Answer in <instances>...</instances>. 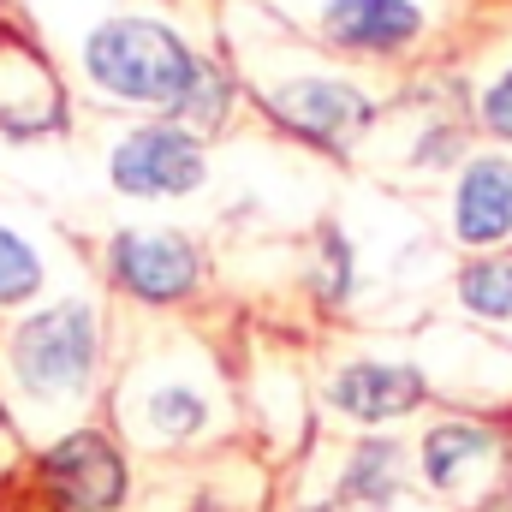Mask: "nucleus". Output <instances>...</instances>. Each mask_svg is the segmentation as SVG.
<instances>
[{"label": "nucleus", "instance_id": "nucleus-1", "mask_svg": "<svg viewBox=\"0 0 512 512\" xmlns=\"http://www.w3.org/2000/svg\"><path fill=\"white\" fill-rule=\"evenodd\" d=\"M84 66L102 90L179 114L203 78V60L155 18H114L84 42Z\"/></svg>", "mask_w": 512, "mask_h": 512}, {"label": "nucleus", "instance_id": "nucleus-2", "mask_svg": "<svg viewBox=\"0 0 512 512\" xmlns=\"http://www.w3.org/2000/svg\"><path fill=\"white\" fill-rule=\"evenodd\" d=\"M12 370L30 393H78L96 370V316L84 304L30 316L12 340Z\"/></svg>", "mask_w": 512, "mask_h": 512}, {"label": "nucleus", "instance_id": "nucleus-3", "mask_svg": "<svg viewBox=\"0 0 512 512\" xmlns=\"http://www.w3.org/2000/svg\"><path fill=\"white\" fill-rule=\"evenodd\" d=\"M126 197H185L203 185V143L185 126H143L108 161Z\"/></svg>", "mask_w": 512, "mask_h": 512}, {"label": "nucleus", "instance_id": "nucleus-4", "mask_svg": "<svg viewBox=\"0 0 512 512\" xmlns=\"http://www.w3.org/2000/svg\"><path fill=\"white\" fill-rule=\"evenodd\" d=\"M42 477H48V489H54V501L72 512H108L120 507V495H126V465H120V453L102 441V435H66L48 459H42Z\"/></svg>", "mask_w": 512, "mask_h": 512}, {"label": "nucleus", "instance_id": "nucleus-5", "mask_svg": "<svg viewBox=\"0 0 512 512\" xmlns=\"http://www.w3.org/2000/svg\"><path fill=\"white\" fill-rule=\"evenodd\" d=\"M268 114L280 126H292L310 143H346L352 131H364L376 120V108L352 90V84H334V78H298V84H280L268 96Z\"/></svg>", "mask_w": 512, "mask_h": 512}, {"label": "nucleus", "instance_id": "nucleus-6", "mask_svg": "<svg viewBox=\"0 0 512 512\" xmlns=\"http://www.w3.org/2000/svg\"><path fill=\"white\" fill-rule=\"evenodd\" d=\"M114 280L149 304H173L197 286V251L179 233H120L114 239Z\"/></svg>", "mask_w": 512, "mask_h": 512}, {"label": "nucleus", "instance_id": "nucleus-7", "mask_svg": "<svg viewBox=\"0 0 512 512\" xmlns=\"http://www.w3.org/2000/svg\"><path fill=\"white\" fill-rule=\"evenodd\" d=\"M322 30L340 42V48H405L417 30H423V12L411 0H328L322 6Z\"/></svg>", "mask_w": 512, "mask_h": 512}, {"label": "nucleus", "instance_id": "nucleus-8", "mask_svg": "<svg viewBox=\"0 0 512 512\" xmlns=\"http://www.w3.org/2000/svg\"><path fill=\"white\" fill-rule=\"evenodd\" d=\"M453 221H459V239H465V245H495V239H507L512 233V167L507 161L483 155V161L465 167Z\"/></svg>", "mask_w": 512, "mask_h": 512}, {"label": "nucleus", "instance_id": "nucleus-9", "mask_svg": "<svg viewBox=\"0 0 512 512\" xmlns=\"http://www.w3.org/2000/svg\"><path fill=\"white\" fill-rule=\"evenodd\" d=\"M423 399V376L405 370V364H352L340 370L334 382V405L358 423H387V417H405L411 405Z\"/></svg>", "mask_w": 512, "mask_h": 512}, {"label": "nucleus", "instance_id": "nucleus-10", "mask_svg": "<svg viewBox=\"0 0 512 512\" xmlns=\"http://www.w3.org/2000/svg\"><path fill=\"white\" fill-rule=\"evenodd\" d=\"M489 453H495V435H489V429L441 423V429L423 441V471H429V483H435V489H453V483H459V471H465L471 459H489Z\"/></svg>", "mask_w": 512, "mask_h": 512}, {"label": "nucleus", "instance_id": "nucleus-11", "mask_svg": "<svg viewBox=\"0 0 512 512\" xmlns=\"http://www.w3.org/2000/svg\"><path fill=\"white\" fill-rule=\"evenodd\" d=\"M393 483H399V447L393 441H364L358 453H352V471H346V501L352 507H382L387 495H393Z\"/></svg>", "mask_w": 512, "mask_h": 512}, {"label": "nucleus", "instance_id": "nucleus-12", "mask_svg": "<svg viewBox=\"0 0 512 512\" xmlns=\"http://www.w3.org/2000/svg\"><path fill=\"white\" fill-rule=\"evenodd\" d=\"M459 298L477 316H512V262H471L459 274Z\"/></svg>", "mask_w": 512, "mask_h": 512}, {"label": "nucleus", "instance_id": "nucleus-13", "mask_svg": "<svg viewBox=\"0 0 512 512\" xmlns=\"http://www.w3.org/2000/svg\"><path fill=\"white\" fill-rule=\"evenodd\" d=\"M36 286H42V262H36V251H30L18 233L0 227V304H24Z\"/></svg>", "mask_w": 512, "mask_h": 512}, {"label": "nucleus", "instance_id": "nucleus-14", "mask_svg": "<svg viewBox=\"0 0 512 512\" xmlns=\"http://www.w3.org/2000/svg\"><path fill=\"white\" fill-rule=\"evenodd\" d=\"M149 423H155L161 435H197V429H203V399L185 393V387H161V393L149 399Z\"/></svg>", "mask_w": 512, "mask_h": 512}, {"label": "nucleus", "instance_id": "nucleus-15", "mask_svg": "<svg viewBox=\"0 0 512 512\" xmlns=\"http://www.w3.org/2000/svg\"><path fill=\"white\" fill-rule=\"evenodd\" d=\"M322 298H346V286H352V256H346V239L340 233H328L322 239Z\"/></svg>", "mask_w": 512, "mask_h": 512}, {"label": "nucleus", "instance_id": "nucleus-16", "mask_svg": "<svg viewBox=\"0 0 512 512\" xmlns=\"http://www.w3.org/2000/svg\"><path fill=\"white\" fill-rule=\"evenodd\" d=\"M483 126L495 131V137H512V72L483 96Z\"/></svg>", "mask_w": 512, "mask_h": 512}, {"label": "nucleus", "instance_id": "nucleus-17", "mask_svg": "<svg viewBox=\"0 0 512 512\" xmlns=\"http://www.w3.org/2000/svg\"><path fill=\"white\" fill-rule=\"evenodd\" d=\"M459 155V137L453 131H435V137H423V149H417V161H453Z\"/></svg>", "mask_w": 512, "mask_h": 512}, {"label": "nucleus", "instance_id": "nucleus-18", "mask_svg": "<svg viewBox=\"0 0 512 512\" xmlns=\"http://www.w3.org/2000/svg\"><path fill=\"white\" fill-rule=\"evenodd\" d=\"M0 435H6V411H0Z\"/></svg>", "mask_w": 512, "mask_h": 512}]
</instances>
